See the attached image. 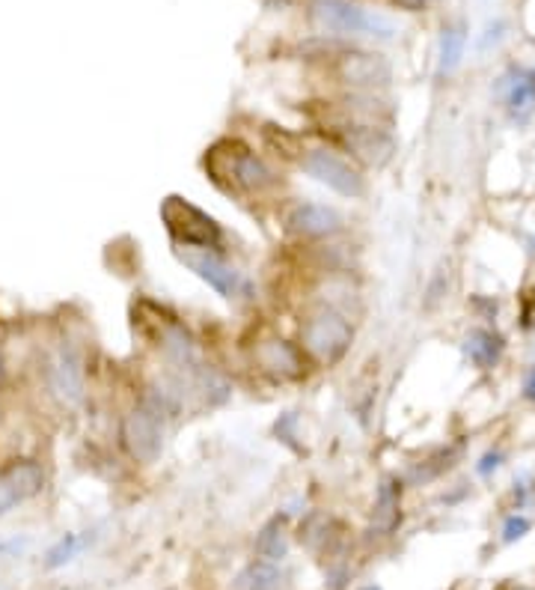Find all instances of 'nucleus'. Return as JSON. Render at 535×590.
<instances>
[{"label": "nucleus", "mask_w": 535, "mask_h": 590, "mask_svg": "<svg viewBox=\"0 0 535 590\" xmlns=\"http://www.w3.org/2000/svg\"><path fill=\"white\" fill-rule=\"evenodd\" d=\"M202 170L214 188L232 200H268L283 188V177L247 141L218 138L202 152Z\"/></svg>", "instance_id": "obj_1"}, {"label": "nucleus", "mask_w": 535, "mask_h": 590, "mask_svg": "<svg viewBox=\"0 0 535 590\" xmlns=\"http://www.w3.org/2000/svg\"><path fill=\"white\" fill-rule=\"evenodd\" d=\"M298 346L304 349L313 367H330L343 364L345 355L354 346V325L339 307L334 304H316L300 316L298 328Z\"/></svg>", "instance_id": "obj_2"}, {"label": "nucleus", "mask_w": 535, "mask_h": 590, "mask_svg": "<svg viewBox=\"0 0 535 590\" xmlns=\"http://www.w3.org/2000/svg\"><path fill=\"white\" fill-rule=\"evenodd\" d=\"M318 134H325L330 147H336L343 156L352 159L357 168L384 170L396 156V138L387 125L318 120Z\"/></svg>", "instance_id": "obj_3"}, {"label": "nucleus", "mask_w": 535, "mask_h": 590, "mask_svg": "<svg viewBox=\"0 0 535 590\" xmlns=\"http://www.w3.org/2000/svg\"><path fill=\"white\" fill-rule=\"evenodd\" d=\"M309 22L321 36H378L393 40L396 24L390 18L372 13V9L352 4V0H313Z\"/></svg>", "instance_id": "obj_4"}, {"label": "nucleus", "mask_w": 535, "mask_h": 590, "mask_svg": "<svg viewBox=\"0 0 535 590\" xmlns=\"http://www.w3.org/2000/svg\"><path fill=\"white\" fill-rule=\"evenodd\" d=\"M161 224L173 239V245H188V248H211L223 250L227 241V230L220 227V221L209 215L206 209H200L197 203H191L182 195H167L161 200Z\"/></svg>", "instance_id": "obj_5"}, {"label": "nucleus", "mask_w": 535, "mask_h": 590, "mask_svg": "<svg viewBox=\"0 0 535 590\" xmlns=\"http://www.w3.org/2000/svg\"><path fill=\"white\" fill-rule=\"evenodd\" d=\"M247 358L253 364V370L259 376H265L268 382L274 385H295L304 382L313 364L304 355V349L289 340V337L277 334V331H259L253 340L247 343Z\"/></svg>", "instance_id": "obj_6"}, {"label": "nucleus", "mask_w": 535, "mask_h": 590, "mask_svg": "<svg viewBox=\"0 0 535 590\" xmlns=\"http://www.w3.org/2000/svg\"><path fill=\"white\" fill-rule=\"evenodd\" d=\"M295 168L304 173V177L327 186L334 195L345 197V200H360L366 195V177L357 164L343 156L336 147L330 143H316V147H304L300 159L295 161Z\"/></svg>", "instance_id": "obj_7"}, {"label": "nucleus", "mask_w": 535, "mask_h": 590, "mask_svg": "<svg viewBox=\"0 0 535 590\" xmlns=\"http://www.w3.org/2000/svg\"><path fill=\"white\" fill-rule=\"evenodd\" d=\"M164 418L149 403H134L120 418V448L138 466H155L164 453Z\"/></svg>", "instance_id": "obj_8"}, {"label": "nucleus", "mask_w": 535, "mask_h": 590, "mask_svg": "<svg viewBox=\"0 0 535 590\" xmlns=\"http://www.w3.org/2000/svg\"><path fill=\"white\" fill-rule=\"evenodd\" d=\"M327 57H330V75L348 93H378L393 78V66L387 63L384 54L336 45Z\"/></svg>", "instance_id": "obj_9"}, {"label": "nucleus", "mask_w": 535, "mask_h": 590, "mask_svg": "<svg viewBox=\"0 0 535 590\" xmlns=\"http://www.w3.org/2000/svg\"><path fill=\"white\" fill-rule=\"evenodd\" d=\"M173 250H176L179 263L184 268H191V272L197 275L202 284H209L220 298H229V302H232V298H238L241 289L247 286L245 275H241L238 268L229 263L223 250L188 248V245H173Z\"/></svg>", "instance_id": "obj_10"}, {"label": "nucleus", "mask_w": 535, "mask_h": 590, "mask_svg": "<svg viewBox=\"0 0 535 590\" xmlns=\"http://www.w3.org/2000/svg\"><path fill=\"white\" fill-rule=\"evenodd\" d=\"M283 230L286 236L298 239V241H321V239H334L345 230V218L343 212L327 206V203L318 200H298L289 203L283 209Z\"/></svg>", "instance_id": "obj_11"}, {"label": "nucleus", "mask_w": 535, "mask_h": 590, "mask_svg": "<svg viewBox=\"0 0 535 590\" xmlns=\"http://www.w3.org/2000/svg\"><path fill=\"white\" fill-rule=\"evenodd\" d=\"M45 376H48V388H51V394H54L63 405L75 409V405L84 403V396H86L84 358H81V352H77L69 340L57 346V352L48 358Z\"/></svg>", "instance_id": "obj_12"}, {"label": "nucleus", "mask_w": 535, "mask_h": 590, "mask_svg": "<svg viewBox=\"0 0 535 590\" xmlns=\"http://www.w3.org/2000/svg\"><path fill=\"white\" fill-rule=\"evenodd\" d=\"M45 489V468L36 459H13L0 468V516L36 498Z\"/></svg>", "instance_id": "obj_13"}, {"label": "nucleus", "mask_w": 535, "mask_h": 590, "mask_svg": "<svg viewBox=\"0 0 535 590\" xmlns=\"http://www.w3.org/2000/svg\"><path fill=\"white\" fill-rule=\"evenodd\" d=\"M402 492H405V483L393 477V474L381 480V486L375 492V504H372V534L390 537L393 531L402 525Z\"/></svg>", "instance_id": "obj_14"}, {"label": "nucleus", "mask_w": 535, "mask_h": 590, "mask_svg": "<svg viewBox=\"0 0 535 590\" xmlns=\"http://www.w3.org/2000/svg\"><path fill=\"white\" fill-rule=\"evenodd\" d=\"M505 108H509L512 120H527L535 111V69H512L505 75Z\"/></svg>", "instance_id": "obj_15"}, {"label": "nucleus", "mask_w": 535, "mask_h": 590, "mask_svg": "<svg viewBox=\"0 0 535 590\" xmlns=\"http://www.w3.org/2000/svg\"><path fill=\"white\" fill-rule=\"evenodd\" d=\"M289 569L277 560H262L253 558L250 564L236 576V590H286L289 585Z\"/></svg>", "instance_id": "obj_16"}, {"label": "nucleus", "mask_w": 535, "mask_h": 590, "mask_svg": "<svg viewBox=\"0 0 535 590\" xmlns=\"http://www.w3.org/2000/svg\"><path fill=\"white\" fill-rule=\"evenodd\" d=\"M253 551L262 560H277V564H286L289 558V528H286V516H274L268 519L265 525L259 528L256 543Z\"/></svg>", "instance_id": "obj_17"}, {"label": "nucleus", "mask_w": 535, "mask_h": 590, "mask_svg": "<svg viewBox=\"0 0 535 590\" xmlns=\"http://www.w3.org/2000/svg\"><path fill=\"white\" fill-rule=\"evenodd\" d=\"M464 355L470 358V364L479 367V370H491L503 355V337L494 334L491 328H473V331L464 337Z\"/></svg>", "instance_id": "obj_18"}, {"label": "nucleus", "mask_w": 535, "mask_h": 590, "mask_svg": "<svg viewBox=\"0 0 535 590\" xmlns=\"http://www.w3.org/2000/svg\"><path fill=\"white\" fill-rule=\"evenodd\" d=\"M464 48H467V24L452 22L443 24L441 31V51H437V72L452 75L464 60Z\"/></svg>", "instance_id": "obj_19"}, {"label": "nucleus", "mask_w": 535, "mask_h": 590, "mask_svg": "<svg viewBox=\"0 0 535 590\" xmlns=\"http://www.w3.org/2000/svg\"><path fill=\"white\" fill-rule=\"evenodd\" d=\"M339 525H336V519H330L325 516V513H313L304 525H300V543H304L307 549H313V551H334L336 543H339Z\"/></svg>", "instance_id": "obj_20"}, {"label": "nucleus", "mask_w": 535, "mask_h": 590, "mask_svg": "<svg viewBox=\"0 0 535 590\" xmlns=\"http://www.w3.org/2000/svg\"><path fill=\"white\" fill-rule=\"evenodd\" d=\"M86 546V540L81 534H63L57 543L48 549V555H45V567L48 569H60L66 564H72V560L81 555Z\"/></svg>", "instance_id": "obj_21"}, {"label": "nucleus", "mask_w": 535, "mask_h": 590, "mask_svg": "<svg viewBox=\"0 0 535 590\" xmlns=\"http://www.w3.org/2000/svg\"><path fill=\"white\" fill-rule=\"evenodd\" d=\"M532 531V522L530 516H523V513H512L509 519L503 522V543L509 546V543H518V540H523Z\"/></svg>", "instance_id": "obj_22"}, {"label": "nucleus", "mask_w": 535, "mask_h": 590, "mask_svg": "<svg viewBox=\"0 0 535 590\" xmlns=\"http://www.w3.org/2000/svg\"><path fill=\"white\" fill-rule=\"evenodd\" d=\"M503 459H505V457H503V450H488V453H485V457L479 459V466H476V471H479L482 477H491V474L503 466Z\"/></svg>", "instance_id": "obj_23"}, {"label": "nucleus", "mask_w": 535, "mask_h": 590, "mask_svg": "<svg viewBox=\"0 0 535 590\" xmlns=\"http://www.w3.org/2000/svg\"><path fill=\"white\" fill-rule=\"evenodd\" d=\"M523 396H527V400H535V364L530 367V373L523 376Z\"/></svg>", "instance_id": "obj_24"}, {"label": "nucleus", "mask_w": 535, "mask_h": 590, "mask_svg": "<svg viewBox=\"0 0 535 590\" xmlns=\"http://www.w3.org/2000/svg\"><path fill=\"white\" fill-rule=\"evenodd\" d=\"M503 31H505V22H497V24H491V27H488V36H485V40H482V48H488V45H491V40L497 42L500 36H503Z\"/></svg>", "instance_id": "obj_25"}, {"label": "nucleus", "mask_w": 535, "mask_h": 590, "mask_svg": "<svg viewBox=\"0 0 535 590\" xmlns=\"http://www.w3.org/2000/svg\"><path fill=\"white\" fill-rule=\"evenodd\" d=\"M398 4H405V6H411V9H420L425 0H398Z\"/></svg>", "instance_id": "obj_26"}, {"label": "nucleus", "mask_w": 535, "mask_h": 590, "mask_svg": "<svg viewBox=\"0 0 535 590\" xmlns=\"http://www.w3.org/2000/svg\"><path fill=\"white\" fill-rule=\"evenodd\" d=\"M4 370H6V364H4V352H0V382H4Z\"/></svg>", "instance_id": "obj_27"}, {"label": "nucleus", "mask_w": 535, "mask_h": 590, "mask_svg": "<svg viewBox=\"0 0 535 590\" xmlns=\"http://www.w3.org/2000/svg\"><path fill=\"white\" fill-rule=\"evenodd\" d=\"M360 590H384V587H378V585H366V587H360Z\"/></svg>", "instance_id": "obj_28"}]
</instances>
